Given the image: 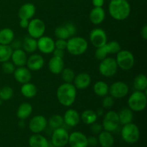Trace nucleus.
<instances>
[{
	"mask_svg": "<svg viewBox=\"0 0 147 147\" xmlns=\"http://www.w3.org/2000/svg\"><path fill=\"white\" fill-rule=\"evenodd\" d=\"M119 67L116 63V59L111 57H106L100 60L98 65V71L101 76L110 78L115 76L117 73Z\"/></svg>",
	"mask_w": 147,
	"mask_h": 147,
	"instance_id": "nucleus-7",
	"label": "nucleus"
},
{
	"mask_svg": "<svg viewBox=\"0 0 147 147\" xmlns=\"http://www.w3.org/2000/svg\"><path fill=\"white\" fill-rule=\"evenodd\" d=\"M12 48L10 45L0 44V63L9 61L11 59Z\"/></svg>",
	"mask_w": 147,
	"mask_h": 147,
	"instance_id": "nucleus-35",
	"label": "nucleus"
},
{
	"mask_svg": "<svg viewBox=\"0 0 147 147\" xmlns=\"http://www.w3.org/2000/svg\"><path fill=\"white\" fill-rule=\"evenodd\" d=\"M56 96L60 104L65 107H70L76 101L77 89L73 83H64L57 88Z\"/></svg>",
	"mask_w": 147,
	"mask_h": 147,
	"instance_id": "nucleus-1",
	"label": "nucleus"
},
{
	"mask_svg": "<svg viewBox=\"0 0 147 147\" xmlns=\"http://www.w3.org/2000/svg\"><path fill=\"white\" fill-rule=\"evenodd\" d=\"M98 144L102 147H112L114 145V137L111 132L107 131H102L98 137Z\"/></svg>",
	"mask_w": 147,
	"mask_h": 147,
	"instance_id": "nucleus-26",
	"label": "nucleus"
},
{
	"mask_svg": "<svg viewBox=\"0 0 147 147\" xmlns=\"http://www.w3.org/2000/svg\"><path fill=\"white\" fill-rule=\"evenodd\" d=\"M119 119V123L121 125H126L131 123L134 119L133 111L129 107H124L118 113Z\"/></svg>",
	"mask_w": 147,
	"mask_h": 147,
	"instance_id": "nucleus-31",
	"label": "nucleus"
},
{
	"mask_svg": "<svg viewBox=\"0 0 147 147\" xmlns=\"http://www.w3.org/2000/svg\"><path fill=\"white\" fill-rule=\"evenodd\" d=\"M141 35L144 40H147V25L145 24L141 30Z\"/></svg>",
	"mask_w": 147,
	"mask_h": 147,
	"instance_id": "nucleus-50",
	"label": "nucleus"
},
{
	"mask_svg": "<svg viewBox=\"0 0 147 147\" xmlns=\"http://www.w3.org/2000/svg\"><path fill=\"white\" fill-rule=\"evenodd\" d=\"M27 29L29 36L37 40L44 35L46 30V25L44 21L41 19L32 18L29 22V25Z\"/></svg>",
	"mask_w": 147,
	"mask_h": 147,
	"instance_id": "nucleus-9",
	"label": "nucleus"
},
{
	"mask_svg": "<svg viewBox=\"0 0 147 147\" xmlns=\"http://www.w3.org/2000/svg\"><path fill=\"white\" fill-rule=\"evenodd\" d=\"M90 131H91L93 134L96 135L99 134L103 131V126H102V124H100V123L95 122V123H92V124L90 125Z\"/></svg>",
	"mask_w": 147,
	"mask_h": 147,
	"instance_id": "nucleus-42",
	"label": "nucleus"
},
{
	"mask_svg": "<svg viewBox=\"0 0 147 147\" xmlns=\"http://www.w3.org/2000/svg\"><path fill=\"white\" fill-rule=\"evenodd\" d=\"M114 105V98L111 96H106L103 97L102 106L104 109H111Z\"/></svg>",
	"mask_w": 147,
	"mask_h": 147,
	"instance_id": "nucleus-41",
	"label": "nucleus"
},
{
	"mask_svg": "<svg viewBox=\"0 0 147 147\" xmlns=\"http://www.w3.org/2000/svg\"><path fill=\"white\" fill-rule=\"evenodd\" d=\"M13 76H14L16 81L21 83V84L30 82L32 77L31 71L27 67H24V66L17 67V68H15Z\"/></svg>",
	"mask_w": 147,
	"mask_h": 147,
	"instance_id": "nucleus-18",
	"label": "nucleus"
},
{
	"mask_svg": "<svg viewBox=\"0 0 147 147\" xmlns=\"http://www.w3.org/2000/svg\"><path fill=\"white\" fill-rule=\"evenodd\" d=\"M16 66L13 64L12 62H10L9 60L7 62L2 63L1 65V70L2 72L6 75H11L14 73L15 70Z\"/></svg>",
	"mask_w": 147,
	"mask_h": 147,
	"instance_id": "nucleus-40",
	"label": "nucleus"
},
{
	"mask_svg": "<svg viewBox=\"0 0 147 147\" xmlns=\"http://www.w3.org/2000/svg\"><path fill=\"white\" fill-rule=\"evenodd\" d=\"M90 42L96 48L104 45L108 42L107 34L101 28H95L90 32L89 34Z\"/></svg>",
	"mask_w": 147,
	"mask_h": 147,
	"instance_id": "nucleus-13",
	"label": "nucleus"
},
{
	"mask_svg": "<svg viewBox=\"0 0 147 147\" xmlns=\"http://www.w3.org/2000/svg\"><path fill=\"white\" fill-rule=\"evenodd\" d=\"M69 133L65 128H57L53 130L50 143L55 147H65L68 144Z\"/></svg>",
	"mask_w": 147,
	"mask_h": 147,
	"instance_id": "nucleus-11",
	"label": "nucleus"
},
{
	"mask_svg": "<svg viewBox=\"0 0 147 147\" xmlns=\"http://www.w3.org/2000/svg\"><path fill=\"white\" fill-rule=\"evenodd\" d=\"M96 114H97L98 116H102V115L103 114V110L101 109H99L98 110L96 111Z\"/></svg>",
	"mask_w": 147,
	"mask_h": 147,
	"instance_id": "nucleus-51",
	"label": "nucleus"
},
{
	"mask_svg": "<svg viewBox=\"0 0 147 147\" xmlns=\"http://www.w3.org/2000/svg\"><path fill=\"white\" fill-rule=\"evenodd\" d=\"M91 83V77L87 73H80L76 75L73 80V85L76 89L84 90L88 88Z\"/></svg>",
	"mask_w": 147,
	"mask_h": 147,
	"instance_id": "nucleus-20",
	"label": "nucleus"
},
{
	"mask_svg": "<svg viewBox=\"0 0 147 147\" xmlns=\"http://www.w3.org/2000/svg\"><path fill=\"white\" fill-rule=\"evenodd\" d=\"M37 88L34 83L30 82L22 84L20 88V92L24 97L27 98H32L37 94Z\"/></svg>",
	"mask_w": 147,
	"mask_h": 147,
	"instance_id": "nucleus-28",
	"label": "nucleus"
},
{
	"mask_svg": "<svg viewBox=\"0 0 147 147\" xmlns=\"http://www.w3.org/2000/svg\"><path fill=\"white\" fill-rule=\"evenodd\" d=\"M55 36L57 39H62V40H67L70 37V34L65 25L59 26L55 30Z\"/></svg>",
	"mask_w": 147,
	"mask_h": 147,
	"instance_id": "nucleus-39",
	"label": "nucleus"
},
{
	"mask_svg": "<svg viewBox=\"0 0 147 147\" xmlns=\"http://www.w3.org/2000/svg\"><path fill=\"white\" fill-rule=\"evenodd\" d=\"M29 22L30 20H24V19H21L20 20V26L22 29H27L29 25Z\"/></svg>",
	"mask_w": 147,
	"mask_h": 147,
	"instance_id": "nucleus-49",
	"label": "nucleus"
},
{
	"mask_svg": "<svg viewBox=\"0 0 147 147\" xmlns=\"http://www.w3.org/2000/svg\"><path fill=\"white\" fill-rule=\"evenodd\" d=\"M14 96V90L10 86H4L0 88V99L4 100H8Z\"/></svg>",
	"mask_w": 147,
	"mask_h": 147,
	"instance_id": "nucleus-38",
	"label": "nucleus"
},
{
	"mask_svg": "<svg viewBox=\"0 0 147 147\" xmlns=\"http://www.w3.org/2000/svg\"><path fill=\"white\" fill-rule=\"evenodd\" d=\"M26 65L30 71H38L44 67L45 59L41 55L32 54L27 57Z\"/></svg>",
	"mask_w": 147,
	"mask_h": 147,
	"instance_id": "nucleus-17",
	"label": "nucleus"
},
{
	"mask_svg": "<svg viewBox=\"0 0 147 147\" xmlns=\"http://www.w3.org/2000/svg\"><path fill=\"white\" fill-rule=\"evenodd\" d=\"M22 47L27 53H34L37 50V40L30 36H26L22 42Z\"/></svg>",
	"mask_w": 147,
	"mask_h": 147,
	"instance_id": "nucleus-29",
	"label": "nucleus"
},
{
	"mask_svg": "<svg viewBox=\"0 0 147 147\" xmlns=\"http://www.w3.org/2000/svg\"><path fill=\"white\" fill-rule=\"evenodd\" d=\"M120 123L118 113L115 111H109L105 114L102 122L103 129L109 132H113L119 128Z\"/></svg>",
	"mask_w": 147,
	"mask_h": 147,
	"instance_id": "nucleus-10",
	"label": "nucleus"
},
{
	"mask_svg": "<svg viewBox=\"0 0 147 147\" xmlns=\"http://www.w3.org/2000/svg\"><path fill=\"white\" fill-rule=\"evenodd\" d=\"M63 124H64V121L63 116L59 114L53 115L47 121V125H49L50 127L53 129L63 127Z\"/></svg>",
	"mask_w": 147,
	"mask_h": 147,
	"instance_id": "nucleus-36",
	"label": "nucleus"
},
{
	"mask_svg": "<svg viewBox=\"0 0 147 147\" xmlns=\"http://www.w3.org/2000/svg\"><path fill=\"white\" fill-rule=\"evenodd\" d=\"M121 136L123 142L129 144H134L139 141L140 137V131L137 125L131 122L123 125L121 130Z\"/></svg>",
	"mask_w": 147,
	"mask_h": 147,
	"instance_id": "nucleus-5",
	"label": "nucleus"
},
{
	"mask_svg": "<svg viewBox=\"0 0 147 147\" xmlns=\"http://www.w3.org/2000/svg\"><path fill=\"white\" fill-rule=\"evenodd\" d=\"M127 1H129V0H127Z\"/></svg>",
	"mask_w": 147,
	"mask_h": 147,
	"instance_id": "nucleus-53",
	"label": "nucleus"
},
{
	"mask_svg": "<svg viewBox=\"0 0 147 147\" xmlns=\"http://www.w3.org/2000/svg\"><path fill=\"white\" fill-rule=\"evenodd\" d=\"M93 90L95 94L99 97H104L109 94V86L104 81L99 80L94 83Z\"/></svg>",
	"mask_w": 147,
	"mask_h": 147,
	"instance_id": "nucleus-32",
	"label": "nucleus"
},
{
	"mask_svg": "<svg viewBox=\"0 0 147 147\" xmlns=\"http://www.w3.org/2000/svg\"><path fill=\"white\" fill-rule=\"evenodd\" d=\"M36 13V7L32 3H25L20 7L18 10V17L20 20H30Z\"/></svg>",
	"mask_w": 147,
	"mask_h": 147,
	"instance_id": "nucleus-21",
	"label": "nucleus"
},
{
	"mask_svg": "<svg viewBox=\"0 0 147 147\" xmlns=\"http://www.w3.org/2000/svg\"><path fill=\"white\" fill-rule=\"evenodd\" d=\"M129 93V87L127 83L123 81H116L109 86L110 96L113 98H123Z\"/></svg>",
	"mask_w": 147,
	"mask_h": 147,
	"instance_id": "nucleus-12",
	"label": "nucleus"
},
{
	"mask_svg": "<svg viewBox=\"0 0 147 147\" xmlns=\"http://www.w3.org/2000/svg\"><path fill=\"white\" fill-rule=\"evenodd\" d=\"M65 26L67 28L70 37H73V36H74L76 34L77 30H76V27L74 24H72V23H67L66 24H65Z\"/></svg>",
	"mask_w": 147,
	"mask_h": 147,
	"instance_id": "nucleus-44",
	"label": "nucleus"
},
{
	"mask_svg": "<svg viewBox=\"0 0 147 147\" xmlns=\"http://www.w3.org/2000/svg\"><path fill=\"white\" fill-rule=\"evenodd\" d=\"M65 67V63L63 58L53 56L48 63V68L50 71L54 75H59Z\"/></svg>",
	"mask_w": 147,
	"mask_h": 147,
	"instance_id": "nucleus-24",
	"label": "nucleus"
},
{
	"mask_svg": "<svg viewBox=\"0 0 147 147\" xmlns=\"http://www.w3.org/2000/svg\"><path fill=\"white\" fill-rule=\"evenodd\" d=\"M52 53H53V56H55V57H58L63 58V57L65 55V50L55 48V50H53V52Z\"/></svg>",
	"mask_w": 147,
	"mask_h": 147,
	"instance_id": "nucleus-47",
	"label": "nucleus"
},
{
	"mask_svg": "<svg viewBox=\"0 0 147 147\" xmlns=\"http://www.w3.org/2000/svg\"><path fill=\"white\" fill-rule=\"evenodd\" d=\"M11 47L12 50H17V49H20L22 47V42L19 40H14L11 42Z\"/></svg>",
	"mask_w": 147,
	"mask_h": 147,
	"instance_id": "nucleus-46",
	"label": "nucleus"
},
{
	"mask_svg": "<svg viewBox=\"0 0 147 147\" xmlns=\"http://www.w3.org/2000/svg\"><path fill=\"white\" fill-rule=\"evenodd\" d=\"M3 100H1V99H0V105H1V104H2V103H3Z\"/></svg>",
	"mask_w": 147,
	"mask_h": 147,
	"instance_id": "nucleus-52",
	"label": "nucleus"
},
{
	"mask_svg": "<svg viewBox=\"0 0 147 147\" xmlns=\"http://www.w3.org/2000/svg\"><path fill=\"white\" fill-rule=\"evenodd\" d=\"M27 57V53L20 48L13 50L10 60H11V62L16 67H22L26 65Z\"/></svg>",
	"mask_w": 147,
	"mask_h": 147,
	"instance_id": "nucleus-22",
	"label": "nucleus"
},
{
	"mask_svg": "<svg viewBox=\"0 0 147 147\" xmlns=\"http://www.w3.org/2000/svg\"><path fill=\"white\" fill-rule=\"evenodd\" d=\"M29 145L30 147H49L50 142L40 134H34L29 139Z\"/></svg>",
	"mask_w": 147,
	"mask_h": 147,
	"instance_id": "nucleus-25",
	"label": "nucleus"
},
{
	"mask_svg": "<svg viewBox=\"0 0 147 147\" xmlns=\"http://www.w3.org/2000/svg\"><path fill=\"white\" fill-rule=\"evenodd\" d=\"M133 86L136 90L145 91L147 88V78L146 75L142 73L137 75L134 80Z\"/></svg>",
	"mask_w": 147,
	"mask_h": 147,
	"instance_id": "nucleus-33",
	"label": "nucleus"
},
{
	"mask_svg": "<svg viewBox=\"0 0 147 147\" xmlns=\"http://www.w3.org/2000/svg\"><path fill=\"white\" fill-rule=\"evenodd\" d=\"M61 78L64 83H72L76 76L74 70L70 67H64L61 72Z\"/></svg>",
	"mask_w": 147,
	"mask_h": 147,
	"instance_id": "nucleus-37",
	"label": "nucleus"
},
{
	"mask_svg": "<svg viewBox=\"0 0 147 147\" xmlns=\"http://www.w3.org/2000/svg\"><path fill=\"white\" fill-rule=\"evenodd\" d=\"M55 48L57 49L65 50L67 48V40L57 39L56 41H55Z\"/></svg>",
	"mask_w": 147,
	"mask_h": 147,
	"instance_id": "nucleus-43",
	"label": "nucleus"
},
{
	"mask_svg": "<svg viewBox=\"0 0 147 147\" xmlns=\"http://www.w3.org/2000/svg\"><path fill=\"white\" fill-rule=\"evenodd\" d=\"M121 50L120 44L116 41L109 42L104 45L96 48L95 57L98 60H102L107 57L109 54H116Z\"/></svg>",
	"mask_w": 147,
	"mask_h": 147,
	"instance_id": "nucleus-8",
	"label": "nucleus"
},
{
	"mask_svg": "<svg viewBox=\"0 0 147 147\" xmlns=\"http://www.w3.org/2000/svg\"><path fill=\"white\" fill-rule=\"evenodd\" d=\"M55 48V40L48 36H42L37 39V50L43 54H51Z\"/></svg>",
	"mask_w": 147,
	"mask_h": 147,
	"instance_id": "nucleus-15",
	"label": "nucleus"
},
{
	"mask_svg": "<svg viewBox=\"0 0 147 147\" xmlns=\"http://www.w3.org/2000/svg\"><path fill=\"white\" fill-rule=\"evenodd\" d=\"M33 108L30 103H22L19 106L17 110V117L20 120H25L32 113Z\"/></svg>",
	"mask_w": 147,
	"mask_h": 147,
	"instance_id": "nucleus-27",
	"label": "nucleus"
},
{
	"mask_svg": "<svg viewBox=\"0 0 147 147\" xmlns=\"http://www.w3.org/2000/svg\"><path fill=\"white\" fill-rule=\"evenodd\" d=\"M70 147H88V137L80 131H74L69 134L68 144Z\"/></svg>",
	"mask_w": 147,
	"mask_h": 147,
	"instance_id": "nucleus-16",
	"label": "nucleus"
},
{
	"mask_svg": "<svg viewBox=\"0 0 147 147\" xmlns=\"http://www.w3.org/2000/svg\"><path fill=\"white\" fill-rule=\"evenodd\" d=\"M88 42L85 38L79 36H73L67 40V48L70 54L74 56H79L84 54L88 50Z\"/></svg>",
	"mask_w": 147,
	"mask_h": 147,
	"instance_id": "nucleus-3",
	"label": "nucleus"
},
{
	"mask_svg": "<svg viewBox=\"0 0 147 147\" xmlns=\"http://www.w3.org/2000/svg\"><path fill=\"white\" fill-rule=\"evenodd\" d=\"M98 116L96 112L90 109L84 111L80 115V120L86 125H91L92 123L96 122Z\"/></svg>",
	"mask_w": 147,
	"mask_h": 147,
	"instance_id": "nucleus-34",
	"label": "nucleus"
},
{
	"mask_svg": "<svg viewBox=\"0 0 147 147\" xmlns=\"http://www.w3.org/2000/svg\"><path fill=\"white\" fill-rule=\"evenodd\" d=\"M64 123L70 127L78 126L80 121V115L76 110L73 109H67L63 116Z\"/></svg>",
	"mask_w": 147,
	"mask_h": 147,
	"instance_id": "nucleus-19",
	"label": "nucleus"
},
{
	"mask_svg": "<svg viewBox=\"0 0 147 147\" xmlns=\"http://www.w3.org/2000/svg\"><path fill=\"white\" fill-rule=\"evenodd\" d=\"M105 0H92V4L94 7H103Z\"/></svg>",
	"mask_w": 147,
	"mask_h": 147,
	"instance_id": "nucleus-48",
	"label": "nucleus"
},
{
	"mask_svg": "<svg viewBox=\"0 0 147 147\" xmlns=\"http://www.w3.org/2000/svg\"><path fill=\"white\" fill-rule=\"evenodd\" d=\"M128 107L135 112L144 110L147 104V96L145 91L135 90L128 98Z\"/></svg>",
	"mask_w": 147,
	"mask_h": 147,
	"instance_id": "nucleus-4",
	"label": "nucleus"
},
{
	"mask_svg": "<svg viewBox=\"0 0 147 147\" xmlns=\"http://www.w3.org/2000/svg\"><path fill=\"white\" fill-rule=\"evenodd\" d=\"M118 67L123 70H129L135 64V58L133 53L127 50H121L116 53V58Z\"/></svg>",
	"mask_w": 147,
	"mask_h": 147,
	"instance_id": "nucleus-6",
	"label": "nucleus"
},
{
	"mask_svg": "<svg viewBox=\"0 0 147 147\" xmlns=\"http://www.w3.org/2000/svg\"><path fill=\"white\" fill-rule=\"evenodd\" d=\"M106 18V12L103 7H93L89 14V20L95 25L100 24Z\"/></svg>",
	"mask_w": 147,
	"mask_h": 147,
	"instance_id": "nucleus-23",
	"label": "nucleus"
},
{
	"mask_svg": "<svg viewBox=\"0 0 147 147\" xmlns=\"http://www.w3.org/2000/svg\"><path fill=\"white\" fill-rule=\"evenodd\" d=\"M47 126V120L42 115H36L30 119L29 129L33 134H40Z\"/></svg>",
	"mask_w": 147,
	"mask_h": 147,
	"instance_id": "nucleus-14",
	"label": "nucleus"
},
{
	"mask_svg": "<svg viewBox=\"0 0 147 147\" xmlns=\"http://www.w3.org/2000/svg\"><path fill=\"white\" fill-rule=\"evenodd\" d=\"M109 12L115 20L123 21L130 16L131 5L127 0H110Z\"/></svg>",
	"mask_w": 147,
	"mask_h": 147,
	"instance_id": "nucleus-2",
	"label": "nucleus"
},
{
	"mask_svg": "<svg viewBox=\"0 0 147 147\" xmlns=\"http://www.w3.org/2000/svg\"><path fill=\"white\" fill-rule=\"evenodd\" d=\"M14 40V32L11 29L5 27L0 30V44L10 45Z\"/></svg>",
	"mask_w": 147,
	"mask_h": 147,
	"instance_id": "nucleus-30",
	"label": "nucleus"
},
{
	"mask_svg": "<svg viewBox=\"0 0 147 147\" xmlns=\"http://www.w3.org/2000/svg\"><path fill=\"white\" fill-rule=\"evenodd\" d=\"M98 144V138L95 136H91L90 137H88V145L90 147H96Z\"/></svg>",
	"mask_w": 147,
	"mask_h": 147,
	"instance_id": "nucleus-45",
	"label": "nucleus"
}]
</instances>
